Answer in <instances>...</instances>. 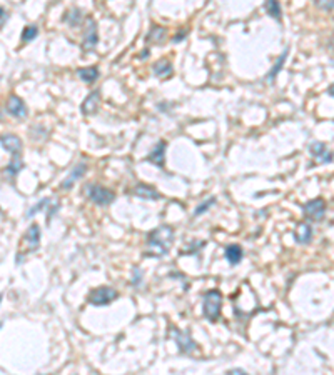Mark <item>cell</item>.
I'll use <instances>...</instances> for the list:
<instances>
[{"mask_svg":"<svg viewBox=\"0 0 334 375\" xmlns=\"http://www.w3.org/2000/svg\"><path fill=\"white\" fill-rule=\"evenodd\" d=\"M86 195L94 202V204L101 205V207L111 205L112 202L116 200V194H114V192H111L109 189H104V187H101V185H96V184L87 185Z\"/></svg>","mask_w":334,"mask_h":375,"instance_id":"3","label":"cell"},{"mask_svg":"<svg viewBox=\"0 0 334 375\" xmlns=\"http://www.w3.org/2000/svg\"><path fill=\"white\" fill-rule=\"evenodd\" d=\"M77 74H79L80 80L86 82V83H94V82L99 79L97 67H87V69H79V70H77Z\"/></svg>","mask_w":334,"mask_h":375,"instance_id":"21","label":"cell"},{"mask_svg":"<svg viewBox=\"0 0 334 375\" xmlns=\"http://www.w3.org/2000/svg\"><path fill=\"white\" fill-rule=\"evenodd\" d=\"M302 212H304V215L309 218V220L321 222L322 218H324V213H326V202L322 199L309 200L307 204L302 205Z\"/></svg>","mask_w":334,"mask_h":375,"instance_id":"6","label":"cell"},{"mask_svg":"<svg viewBox=\"0 0 334 375\" xmlns=\"http://www.w3.org/2000/svg\"><path fill=\"white\" fill-rule=\"evenodd\" d=\"M64 20L70 25V27H77L82 20V12L79 9H70L69 12L64 15Z\"/></svg>","mask_w":334,"mask_h":375,"instance_id":"23","label":"cell"},{"mask_svg":"<svg viewBox=\"0 0 334 375\" xmlns=\"http://www.w3.org/2000/svg\"><path fill=\"white\" fill-rule=\"evenodd\" d=\"M214 204H216V197H211V199L206 200V202H202V204L196 208V210H194V215H202V213H204L206 210H209V208H211Z\"/></svg>","mask_w":334,"mask_h":375,"instance_id":"27","label":"cell"},{"mask_svg":"<svg viewBox=\"0 0 334 375\" xmlns=\"http://www.w3.org/2000/svg\"><path fill=\"white\" fill-rule=\"evenodd\" d=\"M147 55H149V50H144L142 52V59H147Z\"/></svg>","mask_w":334,"mask_h":375,"instance_id":"34","label":"cell"},{"mask_svg":"<svg viewBox=\"0 0 334 375\" xmlns=\"http://www.w3.org/2000/svg\"><path fill=\"white\" fill-rule=\"evenodd\" d=\"M222 295L217 290H209L204 294V317L211 322H217L221 315Z\"/></svg>","mask_w":334,"mask_h":375,"instance_id":"2","label":"cell"},{"mask_svg":"<svg viewBox=\"0 0 334 375\" xmlns=\"http://www.w3.org/2000/svg\"><path fill=\"white\" fill-rule=\"evenodd\" d=\"M264 7H266V12H268L271 17L281 22V5L278 0H266Z\"/></svg>","mask_w":334,"mask_h":375,"instance_id":"22","label":"cell"},{"mask_svg":"<svg viewBox=\"0 0 334 375\" xmlns=\"http://www.w3.org/2000/svg\"><path fill=\"white\" fill-rule=\"evenodd\" d=\"M99 35H97V22L92 17L87 19L86 32H84V40H82V50L91 52L97 47Z\"/></svg>","mask_w":334,"mask_h":375,"instance_id":"7","label":"cell"},{"mask_svg":"<svg viewBox=\"0 0 334 375\" xmlns=\"http://www.w3.org/2000/svg\"><path fill=\"white\" fill-rule=\"evenodd\" d=\"M119 297V294L112 287H97L94 289L87 297V302L96 307H102V305H109L111 302H114Z\"/></svg>","mask_w":334,"mask_h":375,"instance_id":"5","label":"cell"},{"mask_svg":"<svg viewBox=\"0 0 334 375\" xmlns=\"http://www.w3.org/2000/svg\"><path fill=\"white\" fill-rule=\"evenodd\" d=\"M39 35V29L35 27V25H27V27L24 29V32H22V40L24 42H30V40H34L35 37Z\"/></svg>","mask_w":334,"mask_h":375,"instance_id":"25","label":"cell"},{"mask_svg":"<svg viewBox=\"0 0 334 375\" xmlns=\"http://www.w3.org/2000/svg\"><path fill=\"white\" fill-rule=\"evenodd\" d=\"M40 245V228L37 223H32V225L29 227V230L25 232V235L22 238V247L19 248V255H17V262L22 260L20 255H25L29 252H32V250H37Z\"/></svg>","mask_w":334,"mask_h":375,"instance_id":"4","label":"cell"},{"mask_svg":"<svg viewBox=\"0 0 334 375\" xmlns=\"http://www.w3.org/2000/svg\"><path fill=\"white\" fill-rule=\"evenodd\" d=\"M7 19H9V14L5 12V9H2V24H0L2 27H5V22H7Z\"/></svg>","mask_w":334,"mask_h":375,"instance_id":"31","label":"cell"},{"mask_svg":"<svg viewBox=\"0 0 334 375\" xmlns=\"http://www.w3.org/2000/svg\"><path fill=\"white\" fill-rule=\"evenodd\" d=\"M165 35H167V29L165 27H160V25H154V27L149 30L147 37H145V42H147V44L160 45V44H164Z\"/></svg>","mask_w":334,"mask_h":375,"instance_id":"17","label":"cell"},{"mask_svg":"<svg viewBox=\"0 0 334 375\" xmlns=\"http://www.w3.org/2000/svg\"><path fill=\"white\" fill-rule=\"evenodd\" d=\"M7 112L10 113V115H14L15 118L27 117V107H25V102L17 95H10L9 102H7Z\"/></svg>","mask_w":334,"mask_h":375,"instance_id":"11","label":"cell"},{"mask_svg":"<svg viewBox=\"0 0 334 375\" xmlns=\"http://www.w3.org/2000/svg\"><path fill=\"white\" fill-rule=\"evenodd\" d=\"M165 147H167V144L164 142V140H159V142L155 144V147L150 150V154H149V157H147L149 162L154 164V165H157V167H164Z\"/></svg>","mask_w":334,"mask_h":375,"instance_id":"13","label":"cell"},{"mask_svg":"<svg viewBox=\"0 0 334 375\" xmlns=\"http://www.w3.org/2000/svg\"><path fill=\"white\" fill-rule=\"evenodd\" d=\"M288 52H289V49H284V52L279 55V59L276 60V64L273 65V69H271V72L268 74V77H266V79H268V82H269V83H273V82H274V79H276V77H278V74L281 72V69H283L284 62H286V57H288Z\"/></svg>","mask_w":334,"mask_h":375,"instance_id":"20","label":"cell"},{"mask_svg":"<svg viewBox=\"0 0 334 375\" xmlns=\"http://www.w3.org/2000/svg\"><path fill=\"white\" fill-rule=\"evenodd\" d=\"M152 72L157 79H167V77H171L172 74H174L172 64L167 59H160V60L155 62L154 67H152Z\"/></svg>","mask_w":334,"mask_h":375,"instance_id":"15","label":"cell"},{"mask_svg":"<svg viewBox=\"0 0 334 375\" xmlns=\"http://www.w3.org/2000/svg\"><path fill=\"white\" fill-rule=\"evenodd\" d=\"M317 9L326 10V12H331L334 10V0H312Z\"/></svg>","mask_w":334,"mask_h":375,"instance_id":"28","label":"cell"},{"mask_svg":"<svg viewBox=\"0 0 334 375\" xmlns=\"http://www.w3.org/2000/svg\"><path fill=\"white\" fill-rule=\"evenodd\" d=\"M174 243V230L169 225H160L147 235V257H164Z\"/></svg>","mask_w":334,"mask_h":375,"instance_id":"1","label":"cell"},{"mask_svg":"<svg viewBox=\"0 0 334 375\" xmlns=\"http://www.w3.org/2000/svg\"><path fill=\"white\" fill-rule=\"evenodd\" d=\"M327 93H329L331 97H334V83H332V85H331L329 88H327Z\"/></svg>","mask_w":334,"mask_h":375,"instance_id":"33","label":"cell"},{"mask_svg":"<svg viewBox=\"0 0 334 375\" xmlns=\"http://www.w3.org/2000/svg\"><path fill=\"white\" fill-rule=\"evenodd\" d=\"M244 257V252H242V247L237 245V243H232V245H227L226 247V259L227 262L231 265H237L241 264V260Z\"/></svg>","mask_w":334,"mask_h":375,"instance_id":"19","label":"cell"},{"mask_svg":"<svg viewBox=\"0 0 334 375\" xmlns=\"http://www.w3.org/2000/svg\"><path fill=\"white\" fill-rule=\"evenodd\" d=\"M186 35H187V30H182V32H179V34L176 35L174 39H172V42H176V44H179V42H181L182 39H184Z\"/></svg>","mask_w":334,"mask_h":375,"instance_id":"30","label":"cell"},{"mask_svg":"<svg viewBox=\"0 0 334 375\" xmlns=\"http://www.w3.org/2000/svg\"><path fill=\"white\" fill-rule=\"evenodd\" d=\"M86 170H87V165L84 164V162H79V164H77V165L74 167V169H72V172L69 174V177H67V179H65L64 182H62L60 187H62L64 190H69L70 187L74 185L75 182L80 179V177H84V174H86Z\"/></svg>","mask_w":334,"mask_h":375,"instance_id":"14","label":"cell"},{"mask_svg":"<svg viewBox=\"0 0 334 375\" xmlns=\"http://www.w3.org/2000/svg\"><path fill=\"white\" fill-rule=\"evenodd\" d=\"M99 105H101V92L94 90L92 93H89L86 100L82 102L80 110L84 115H94L99 110Z\"/></svg>","mask_w":334,"mask_h":375,"instance_id":"12","label":"cell"},{"mask_svg":"<svg viewBox=\"0 0 334 375\" xmlns=\"http://www.w3.org/2000/svg\"><path fill=\"white\" fill-rule=\"evenodd\" d=\"M0 144H2L4 150L12 154V157H20V155H22V140H20L17 135L4 134L2 139H0Z\"/></svg>","mask_w":334,"mask_h":375,"instance_id":"8","label":"cell"},{"mask_svg":"<svg viewBox=\"0 0 334 375\" xmlns=\"http://www.w3.org/2000/svg\"><path fill=\"white\" fill-rule=\"evenodd\" d=\"M134 194L137 197H140V199H144V200H157L160 197V194L154 189V187L145 185V184H137V185H135Z\"/></svg>","mask_w":334,"mask_h":375,"instance_id":"16","label":"cell"},{"mask_svg":"<svg viewBox=\"0 0 334 375\" xmlns=\"http://www.w3.org/2000/svg\"><path fill=\"white\" fill-rule=\"evenodd\" d=\"M22 167H24V164H22V159L20 157H12V160H10V164L5 167L4 169V172L5 174H9V175H17L20 170H22Z\"/></svg>","mask_w":334,"mask_h":375,"instance_id":"24","label":"cell"},{"mask_svg":"<svg viewBox=\"0 0 334 375\" xmlns=\"http://www.w3.org/2000/svg\"><path fill=\"white\" fill-rule=\"evenodd\" d=\"M50 204H52V200H50V199H42L37 205H34L32 208H30L29 213H27V217L30 218L32 215H35V213H37L39 210H42V208H49V205H50Z\"/></svg>","mask_w":334,"mask_h":375,"instance_id":"26","label":"cell"},{"mask_svg":"<svg viewBox=\"0 0 334 375\" xmlns=\"http://www.w3.org/2000/svg\"><path fill=\"white\" fill-rule=\"evenodd\" d=\"M140 284H142V272L139 269H134V285L140 287Z\"/></svg>","mask_w":334,"mask_h":375,"instance_id":"29","label":"cell"},{"mask_svg":"<svg viewBox=\"0 0 334 375\" xmlns=\"http://www.w3.org/2000/svg\"><path fill=\"white\" fill-rule=\"evenodd\" d=\"M312 237V228L307 225V223L301 222L299 225L296 227V232H294V238L297 243H302V245H306V243H309Z\"/></svg>","mask_w":334,"mask_h":375,"instance_id":"18","label":"cell"},{"mask_svg":"<svg viewBox=\"0 0 334 375\" xmlns=\"http://www.w3.org/2000/svg\"><path fill=\"white\" fill-rule=\"evenodd\" d=\"M227 373H246V370H242V368H231V370H227Z\"/></svg>","mask_w":334,"mask_h":375,"instance_id":"32","label":"cell"},{"mask_svg":"<svg viewBox=\"0 0 334 375\" xmlns=\"http://www.w3.org/2000/svg\"><path fill=\"white\" fill-rule=\"evenodd\" d=\"M309 152H311L312 157L319 160L321 164H329V162H332V159H334L332 152H329L327 147H326V144H322V142H311L309 144Z\"/></svg>","mask_w":334,"mask_h":375,"instance_id":"10","label":"cell"},{"mask_svg":"<svg viewBox=\"0 0 334 375\" xmlns=\"http://www.w3.org/2000/svg\"><path fill=\"white\" fill-rule=\"evenodd\" d=\"M172 338L176 340L177 347L182 353H189L196 348V342L192 340L191 335L187 332H181L177 329H172Z\"/></svg>","mask_w":334,"mask_h":375,"instance_id":"9","label":"cell"}]
</instances>
